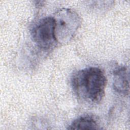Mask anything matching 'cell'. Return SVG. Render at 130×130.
Masks as SVG:
<instances>
[{
  "mask_svg": "<svg viewBox=\"0 0 130 130\" xmlns=\"http://www.w3.org/2000/svg\"><path fill=\"white\" fill-rule=\"evenodd\" d=\"M71 83L74 92L81 101L98 104L104 96L107 79L101 69L91 67L75 73Z\"/></svg>",
  "mask_w": 130,
  "mask_h": 130,
  "instance_id": "6da1fadb",
  "label": "cell"
},
{
  "mask_svg": "<svg viewBox=\"0 0 130 130\" xmlns=\"http://www.w3.org/2000/svg\"><path fill=\"white\" fill-rule=\"evenodd\" d=\"M55 22V35L58 42H66L75 35L80 25V18L74 11L62 9L54 17Z\"/></svg>",
  "mask_w": 130,
  "mask_h": 130,
  "instance_id": "7a4b0ae2",
  "label": "cell"
},
{
  "mask_svg": "<svg viewBox=\"0 0 130 130\" xmlns=\"http://www.w3.org/2000/svg\"><path fill=\"white\" fill-rule=\"evenodd\" d=\"M31 36L40 48L48 51L55 48L58 41L55 35L54 17H46L40 20L33 27Z\"/></svg>",
  "mask_w": 130,
  "mask_h": 130,
  "instance_id": "3957f363",
  "label": "cell"
},
{
  "mask_svg": "<svg viewBox=\"0 0 130 130\" xmlns=\"http://www.w3.org/2000/svg\"><path fill=\"white\" fill-rule=\"evenodd\" d=\"M113 87L115 92L121 95L129 93V75L125 67H119L113 72Z\"/></svg>",
  "mask_w": 130,
  "mask_h": 130,
  "instance_id": "277c9868",
  "label": "cell"
},
{
  "mask_svg": "<svg viewBox=\"0 0 130 130\" xmlns=\"http://www.w3.org/2000/svg\"><path fill=\"white\" fill-rule=\"evenodd\" d=\"M96 120L89 115L82 116L75 119L68 126V129H100Z\"/></svg>",
  "mask_w": 130,
  "mask_h": 130,
  "instance_id": "5b68a950",
  "label": "cell"
}]
</instances>
